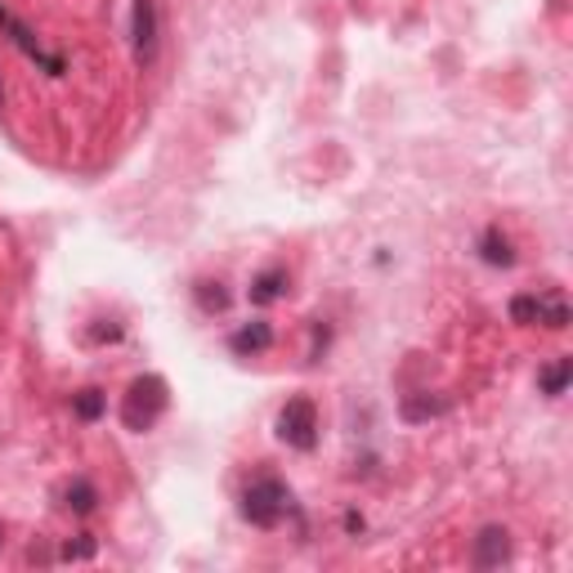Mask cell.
Listing matches in <instances>:
<instances>
[{
	"label": "cell",
	"mask_w": 573,
	"mask_h": 573,
	"mask_svg": "<svg viewBox=\"0 0 573 573\" xmlns=\"http://www.w3.org/2000/svg\"><path fill=\"white\" fill-rule=\"evenodd\" d=\"M287 511H291V493H287V484L274 480V475L256 480V484L243 493V515H247L256 529H278V524L287 520Z\"/></svg>",
	"instance_id": "6da1fadb"
},
{
	"label": "cell",
	"mask_w": 573,
	"mask_h": 573,
	"mask_svg": "<svg viewBox=\"0 0 573 573\" xmlns=\"http://www.w3.org/2000/svg\"><path fill=\"white\" fill-rule=\"evenodd\" d=\"M166 412V381L162 377H140L131 390H126V403H122V421L131 430H153L157 417Z\"/></svg>",
	"instance_id": "7a4b0ae2"
},
{
	"label": "cell",
	"mask_w": 573,
	"mask_h": 573,
	"mask_svg": "<svg viewBox=\"0 0 573 573\" xmlns=\"http://www.w3.org/2000/svg\"><path fill=\"white\" fill-rule=\"evenodd\" d=\"M278 439L309 452L318 443V408L309 399H287V408L278 412Z\"/></svg>",
	"instance_id": "3957f363"
},
{
	"label": "cell",
	"mask_w": 573,
	"mask_h": 573,
	"mask_svg": "<svg viewBox=\"0 0 573 573\" xmlns=\"http://www.w3.org/2000/svg\"><path fill=\"white\" fill-rule=\"evenodd\" d=\"M157 0H135L131 14V45H135V63H153L157 59Z\"/></svg>",
	"instance_id": "277c9868"
},
{
	"label": "cell",
	"mask_w": 573,
	"mask_h": 573,
	"mask_svg": "<svg viewBox=\"0 0 573 573\" xmlns=\"http://www.w3.org/2000/svg\"><path fill=\"white\" fill-rule=\"evenodd\" d=\"M511 318H515V323L564 327V323H569V305H564L560 296H515V300H511Z\"/></svg>",
	"instance_id": "5b68a950"
},
{
	"label": "cell",
	"mask_w": 573,
	"mask_h": 573,
	"mask_svg": "<svg viewBox=\"0 0 573 573\" xmlns=\"http://www.w3.org/2000/svg\"><path fill=\"white\" fill-rule=\"evenodd\" d=\"M0 32H10V41H14L32 63H41L45 72H54V76L63 72V59H59V54H45V50H41V41L32 37V28H28V23H19L10 10H0Z\"/></svg>",
	"instance_id": "8992f818"
},
{
	"label": "cell",
	"mask_w": 573,
	"mask_h": 573,
	"mask_svg": "<svg viewBox=\"0 0 573 573\" xmlns=\"http://www.w3.org/2000/svg\"><path fill=\"white\" fill-rule=\"evenodd\" d=\"M507 560H511V533H507L502 524L480 529V538H475V564H480V569H498V564H507Z\"/></svg>",
	"instance_id": "52a82bcc"
},
{
	"label": "cell",
	"mask_w": 573,
	"mask_h": 573,
	"mask_svg": "<svg viewBox=\"0 0 573 573\" xmlns=\"http://www.w3.org/2000/svg\"><path fill=\"white\" fill-rule=\"evenodd\" d=\"M228 346H234V355H265L269 346H274V327L269 323H247V327H238L234 331V340H228Z\"/></svg>",
	"instance_id": "ba28073f"
},
{
	"label": "cell",
	"mask_w": 573,
	"mask_h": 573,
	"mask_svg": "<svg viewBox=\"0 0 573 573\" xmlns=\"http://www.w3.org/2000/svg\"><path fill=\"white\" fill-rule=\"evenodd\" d=\"M480 256H484V265H498V269H507V265H515V252H511V238L502 234V228H489V234L480 238Z\"/></svg>",
	"instance_id": "9c48e42d"
},
{
	"label": "cell",
	"mask_w": 573,
	"mask_h": 573,
	"mask_svg": "<svg viewBox=\"0 0 573 573\" xmlns=\"http://www.w3.org/2000/svg\"><path fill=\"white\" fill-rule=\"evenodd\" d=\"M283 287H287V274H283V269H265V274L252 283V300H256V305H269V300L283 296Z\"/></svg>",
	"instance_id": "30bf717a"
},
{
	"label": "cell",
	"mask_w": 573,
	"mask_h": 573,
	"mask_svg": "<svg viewBox=\"0 0 573 573\" xmlns=\"http://www.w3.org/2000/svg\"><path fill=\"white\" fill-rule=\"evenodd\" d=\"M569 377H573V364H569V359H555L551 368L538 372V386H542V395H564Z\"/></svg>",
	"instance_id": "8fae6325"
},
{
	"label": "cell",
	"mask_w": 573,
	"mask_h": 573,
	"mask_svg": "<svg viewBox=\"0 0 573 573\" xmlns=\"http://www.w3.org/2000/svg\"><path fill=\"white\" fill-rule=\"evenodd\" d=\"M68 502V511H76V515H85V511H94V502H99V493H94V484H85V480H76V484H68V493H63Z\"/></svg>",
	"instance_id": "7c38bea8"
},
{
	"label": "cell",
	"mask_w": 573,
	"mask_h": 573,
	"mask_svg": "<svg viewBox=\"0 0 573 573\" xmlns=\"http://www.w3.org/2000/svg\"><path fill=\"white\" fill-rule=\"evenodd\" d=\"M197 300H202L206 314H211V309H228V291H224L219 283H202V287H197Z\"/></svg>",
	"instance_id": "4fadbf2b"
},
{
	"label": "cell",
	"mask_w": 573,
	"mask_h": 573,
	"mask_svg": "<svg viewBox=\"0 0 573 573\" xmlns=\"http://www.w3.org/2000/svg\"><path fill=\"white\" fill-rule=\"evenodd\" d=\"M99 412H103V395H99V390H81V395H76V417H81V421H94Z\"/></svg>",
	"instance_id": "5bb4252c"
},
{
	"label": "cell",
	"mask_w": 573,
	"mask_h": 573,
	"mask_svg": "<svg viewBox=\"0 0 573 573\" xmlns=\"http://www.w3.org/2000/svg\"><path fill=\"white\" fill-rule=\"evenodd\" d=\"M434 412H443L439 399H403V417L408 421H421V417H434Z\"/></svg>",
	"instance_id": "9a60e30c"
}]
</instances>
